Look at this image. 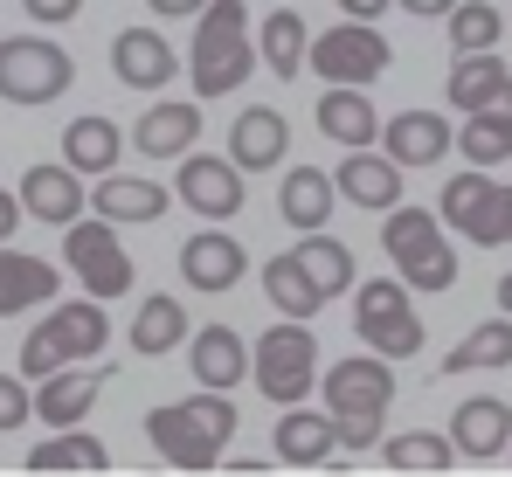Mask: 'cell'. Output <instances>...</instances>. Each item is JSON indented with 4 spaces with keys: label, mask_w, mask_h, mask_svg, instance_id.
<instances>
[{
    "label": "cell",
    "mask_w": 512,
    "mask_h": 477,
    "mask_svg": "<svg viewBox=\"0 0 512 477\" xmlns=\"http://www.w3.org/2000/svg\"><path fill=\"white\" fill-rule=\"evenodd\" d=\"M236 401L222 388H201L194 401H160L146 415V443L167 457V471H222V450L236 436Z\"/></svg>",
    "instance_id": "1"
},
{
    "label": "cell",
    "mask_w": 512,
    "mask_h": 477,
    "mask_svg": "<svg viewBox=\"0 0 512 477\" xmlns=\"http://www.w3.org/2000/svg\"><path fill=\"white\" fill-rule=\"evenodd\" d=\"M263 70L256 56V28L243 0H208L194 14V49H187V77H194V97H229Z\"/></svg>",
    "instance_id": "2"
},
{
    "label": "cell",
    "mask_w": 512,
    "mask_h": 477,
    "mask_svg": "<svg viewBox=\"0 0 512 477\" xmlns=\"http://www.w3.org/2000/svg\"><path fill=\"white\" fill-rule=\"evenodd\" d=\"M326 408L340 422V450H381L388 436V401H395V360L388 353H346L326 367Z\"/></svg>",
    "instance_id": "3"
},
{
    "label": "cell",
    "mask_w": 512,
    "mask_h": 477,
    "mask_svg": "<svg viewBox=\"0 0 512 477\" xmlns=\"http://www.w3.org/2000/svg\"><path fill=\"white\" fill-rule=\"evenodd\" d=\"M111 346V318L104 298H70V305H49V318L21 339V374L28 381H49L63 367H84Z\"/></svg>",
    "instance_id": "4"
},
{
    "label": "cell",
    "mask_w": 512,
    "mask_h": 477,
    "mask_svg": "<svg viewBox=\"0 0 512 477\" xmlns=\"http://www.w3.org/2000/svg\"><path fill=\"white\" fill-rule=\"evenodd\" d=\"M250 381L263 388V401H277V408H298V401L319 388V339L305 332V318H277V325L256 339Z\"/></svg>",
    "instance_id": "5"
},
{
    "label": "cell",
    "mask_w": 512,
    "mask_h": 477,
    "mask_svg": "<svg viewBox=\"0 0 512 477\" xmlns=\"http://www.w3.org/2000/svg\"><path fill=\"white\" fill-rule=\"evenodd\" d=\"M77 83V63L63 42L49 35H7L0 42V104H56L63 90Z\"/></svg>",
    "instance_id": "6"
},
{
    "label": "cell",
    "mask_w": 512,
    "mask_h": 477,
    "mask_svg": "<svg viewBox=\"0 0 512 477\" xmlns=\"http://www.w3.org/2000/svg\"><path fill=\"white\" fill-rule=\"evenodd\" d=\"M353 332H360V346H374V353H388V360H409V353L423 346L416 291L395 284V277L353 284Z\"/></svg>",
    "instance_id": "7"
},
{
    "label": "cell",
    "mask_w": 512,
    "mask_h": 477,
    "mask_svg": "<svg viewBox=\"0 0 512 477\" xmlns=\"http://www.w3.org/2000/svg\"><path fill=\"white\" fill-rule=\"evenodd\" d=\"M63 263L77 270V284H84L90 298H104V305L125 298L132 277H139L132 256H125V242H118V222H104V215H90V222L77 215V222L63 229Z\"/></svg>",
    "instance_id": "8"
},
{
    "label": "cell",
    "mask_w": 512,
    "mask_h": 477,
    "mask_svg": "<svg viewBox=\"0 0 512 477\" xmlns=\"http://www.w3.org/2000/svg\"><path fill=\"white\" fill-rule=\"evenodd\" d=\"M388 63H395V49H388V35L374 21L346 14L326 35H312V77H326V83H374V77H388Z\"/></svg>",
    "instance_id": "9"
},
{
    "label": "cell",
    "mask_w": 512,
    "mask_h": 477,
    "mask_svg": "<svg viewBox=\"0 0 512 477\" xmlns=\"http://www.w3.org/2000/svg\"><path fill=\"white\" fill-rule=\"evenodd\" d=\"M173 194H180L201 222H236L243 201H250L243 166H236L229 153H187V159H180V173H173Z\"/></svg>",
    "instance_id": "10"
},
{
    "label": "cell",
    "mask_w": 512,
    "mask_h": 477,
    "mask_svg": "<svg viewBox=\"0 0 512 477\" xmlns=\"http://www.w3.org/2000/svg\"><path fill=\"white\" fill-rule=\"evenodd\" d=\"M21 208H28L35 222H49V229H70L90 208V187H84V173H77L70 159H42V166L21 173Z\"/></svg>",
    "instance_id": "11"
},
{
    "label": "cell",
    "mask_w": 512,
    "mask_h": 477,
    "mask_svg": "<svg viewBox=\"0 0 512 477\" xmlns=\"http://www.w3.org/2000/svg\"><path fill=\"white\" fill-rule=\"evenodd\" d=\"M187 367H194L201 388L236 395V381H250V367H256V346L236 332V325H201V332L187 339Z\"/></svg>",
    "instance_id": "12"
},
{
    "label": "cell",
    "mask_w": 512,
    "mask_h": 477,
    "mask_svg": "<svg viewBox=\"0 0 512 477\" xmlns=\"http://www.w3.org/2000/svg\"><path fill=\"white\" fill-rule=\"evenodd\" d=\"M270 450H277V464H284V471L333 464V450H340V422H333V408H284V415H277Z\"/></svg>",
    "instance_id": "13"
},
{
    "label": "cell",
    "mask_w": 512,
    "mask_h": 477,
    "mask_svg": "<svg viewBox=\"0 0 512 477\" xmlns=\"http://www.w3.org/2000/svg\"><path fill=\"white\" fill-rule=\"evenodd\" d=\"M243 270H250V249L236 236H222V229H201V236L180 242V277H187V291H236L243 284Z\"/></svg>",
    "instance_id": "14"
},
{
    "label": "cell",
    "mask_w": 512,
    "mask_h": 477,
    "mask_svg": "<svg viewBox=\"0 0 512 477\" xmlns=\"http://www.w3.org/2000/svg\"><path fill=\"white\" fill-rule=\"evenodd\" d=\"M319 132L333 139V146H381V111H374V97H367V83H326V97H319Z\"/></svg>",
    "instance_id": "15"
},
{
    "label": "cell",
    "mask_w": 512,
    "mask_h": 477,
    "mask_svg": "<svg viewBox=\"0 0 512 477\" xmlns=\"http://www.w3.org/2000/svg\"><path fill=\"white\" fill-rule=\"evenodd\" d=\"M56 291H63V277H56L49 256H28V249L0 242V318L42 312V305H56Z\"/></svg>",
    "instance_id": "16"
},
{
    "label": "cell",
    "mask_w": 512,
    "mask_h": 477,
    "mask_svg": "<svg viewBox=\"0 0 512 477\" xmlns=\"http://www.w3.org/2000/svg\"><path fill=\"white\" fill-rule=\"evenodd\" d=\"M402 173H409L402 159L374 153V146H353V153L340 159V173H333V180H340V194L353 201V208H374V215H388V208L402 201V187H409Z\"/></svg>",
    "instance_id": "17"
},
{
    "label": "cell",
    "mask_w": 512,
    "mask_h": 477,
    "mask_svg": "<svg viewBox=\"0 0 512 477\" xmlns=\"http://www.w3.org/2000/svg\"><path fill=\"white\" fill-rule=\"evenodd\" d=\"M111 77L125 90H167L173 83V42L160 28H118L111 35Z\"/></svg>",
    "instance_id": "18"
},
{
    "label": "cell",
    "mask_w": 512,
    "mask_h": 477,
    "mask_svg": "<svg viewBox=\"0 0 512 477\" xmlns=\"http://www.w3.org/2000/svg\"><path fill=\"white\" fill-rule=\"evenodd\" d=\"M104 381H111V367H63V374H49V381H35V415L49 422V429H77L97 395H104Z\"/></svg>",
    "instance_id": "19"
},
{
    "label": "cell",
    "mask_w": 512,
    "mask_h": 477,
    "mask_svg": "<svg viewBox=\"0 0 512 477\" xmlns=\"http://www.w3.org/2000/svg\"><path fill=\"white\" fill-rule=\"evenodd\" d=\"M21 471L28 477H104L111 471V450L77 422V429H56L49 443H35V450L21 457Z\"/></svg>",
    "instance_id": "20"
},
{
    "label": "cell",
    "mask_w": 512,
    "mask_h": 477,
    "mask_svg": "<svg viewBox=\"0 0 512 477\" xmlns=\"http://www.w3.org/2000/svg\"><path fill=\"white\" fill-rule=\"evenodd\" d=\"M167 201L173 194L160 180H132V173H118V166L97 173V187H90V215H104V222H118V229H125V222H160Z\"/></svg>",
    "instance_id": "21"
},
{
    "label": "cell",
    "mask_w": 512,
    "mask_h": 477,
    "mask_svg": "<svg viewBox=\"0 0 512 477\" xmlns=\"http://www.w3.org/2000/svg\"><path fill=\"white\" fill-rule=\"evenodd\" d=\"M284 153H291V125H284V111L250 104V111L229 125V159H236L243 173H270V166H284Z\"/></svg>",
    "instance_id": "22"
},
{
    "label": "cell",
    "mask_w": 512,
    "mask_h": 477,
    "mask_svg": "<svg viewBox=\"0 0 512 477\" xmlns=\"http://www.w3.org/2000/svg\"><path fill=\"white\" fill-rule=\"evenodd\" d=\"M450 146H457V132H450V118H436V111H395V118L381 125V153L402 159V166H436Z\"/></svg>",
    "instance_id": "23"
},
{
    "label": "cell",
    "mask_w": 512,
    "mask_h": 477,
    "mask_svg": "<svg viewBox=\"0 0 512 477\" xmlns=\"http://www.w3.org/2000/svg\"><path fill=\"white\" fill-rule=\"evenodd\" d=\"M450 436H457V450L464 457H506L512 443V408L499 395H471L450 408Z\"/></svg>",
    "instance_id": "24"
},
{
    "label": "cell",
    "mask_w": 512,
    "mask_h": 477,
    "mask_svg": "<svg viewBox=\"0 0 512 477\" xmlns=\"http://www.w3.org/2000/svg\"><path fill=\"white\" fill-rule=\"evenodd\" d=\"M263 298L277 305V318H305V325L333 305V298L319 291V277L298 263V249H284V256H270V263H263Z\"/></svg>",
    "instance_id": "25"
},
{
    "label": "cell",
    "mask_w": 512,
    "mask_h": 477,
    "mask_svg": "<svg viewBox=\"0 0 512 477\" xmlns=\"http://www.w3.org/2000/svg\"><path fill=\"white\" fill-rule=\"evenodd\" d=\"M333 194H340V180H333L326 166H291V173L277 180V215H284L298 236H305V229H326Z\"/></svg>",
    "instance_id": "26"
},
{
    "label": "cell",
    "mask_w": 512,
    "mask_h": 477,
    "mask_svg": "<svg viewBox=\"0 0 512 477\" xmlns=\"http://www.w3.org/2000/svg\"><path fill=\"white\" fill-rule=\"evenodd\" d=\"M256 56H263V70L270 77H305L312 70V28H305V14H291V7H277V14H263V28H256Z\"/></svg>",
    "instance_id": "27"
},
{
    "label": "cell",
    "mask_w": 512,
    "mask_h": 477,
    "mask_svg": "<svg viewBox=\"0 0 512 477\" xmlns=\"http://www.w3.org/2000/svg\"><path fill=\"white\" fill-rule=\"evenodd\" d=\"M201 139V104H153L139 125H132V146L146 159H187Z\"/></svg>",
    "instance_id": "28"
},
{
    "label": "cell",
    "mask_w": 512,
    "mask_h": 477,
    "mask_svg": "<svg viewBox=\"0 0 512 477\" xmlns=\"http://www.w3.org/2000/svg\"><path fill=\"white\" fill-rule=\"evenodd\" d=\"M464 450L457 436H436V429H402V436H381V464L395 477H450Z\"/></svg>",
    "instance_id": "29"
},
{
    "label": "cell",
    "mask_w": 512,
    "mask_h": 477,
    "mask_svg": "<svg viewBox=\"0 0 512 477\" xmlns=\"http://www.w3.org/2000/svg\"><path fill=\"white\" fill-rule=\"evenodd\" d=\"M457 153H464V166H499V159H512V83H506V97H492L485 111H464Z\"/></svg>",
    "instance_id": "30"
},
{
    "label": "cell",
    "mask_w": 512,
    "mask_h": 477,
    "mask_svg": "<svg viewBox=\"0 0 512 477\" xmlns=\"http://www.w3.org/2000/svg\"><path fill=\"white\" fill-rule=\"evenodd\" d=\"M443 215H429V208H409V201H395L388 208V222H381V249L395 256V270H409V263H423L429 249H443Z\"/></svg>",
    "instance_id": "31"
},
{
    "label": "cell",
    "mask_w": 512,
    "mask_h": 477,
    "mask_svg": "<svg viewBox=\"0 0 512 477\" xmlns=\"http://www.w3.org/2000/svg\"><path fill=\"white\" fill-rule=\"evenodd\" d=\"M187 339H194V325H187V305H180L173 291L139 298V312H132V346H139L146 360H160V353L187 346Z\"/></svg>",
    "instance_id": "32"
},
{
    "label": "cell",
    "mask_w": 512,
    "mask_h": 477,
    "mask_svg": "<svg viewBox=\"0 0 512 477\" xmlns=\"http://www.w3.org/2000/svg\"><path fill=\"white\" fill-rule=\"evenodd\" d=\"M512 70L492 56V49H471V56H457V70L443 77V97L457 104V111H485L492 97H506Z\"/></svg>",
    "instance_id": "33"
},
{
    "label": "cell",
    "mask_w": 512,
    "mask_h": 477,
    "mask_svg": "<svg viewBox=\"0 0 512 477\" xmlns=\"http://www.w3.org/2000/svg\"><path fill=\"white\" fill-rule=\"evenodd\" d=\"M485 367H512V312L471 325L464 346L443 353V381H450V374H485Z\"/></svg>",
    "instance_id": "34"
},
{
    "label": "cell",
    "mask_w": 512,
    "mask_h": 477,
    "mask_svg": "<svg viewBox=\"0 0 512 477\" xmlns=\"http://www.w3.org/2000/svg\"><path fill=\"white\" fill-rule=\"evenodd\" d=\"M118 153H125V139H118V125L111 118H77V125H63V159L84 173V180H97V173H111L118 166Z\"/></svg>",
    "instance_id": "35"
},
{
    "label": "cell",
    "mask_w": 512,
    "mask_h": 477,
    "mask_svg": "<svg viewBox=\"0 0 512 477\" xmlns=\"http://www.w3.org/2000/svg\"><path fill=\"white\" fill-rule=\"evenodd\" d=\"M298 263L319 277V291H326V298L353 291V249H346L340 236H326V229H305V236H298Z\"/></svg>",
    "instance_id": "36"
},
{
    "label": "cell",
    "mask_w": 512,
    "mask_h": 477,
    "mask_svg": "<svg viewBox=\"0 0 512 477\" xmlns=\"http://www.w3.org/2000/svg\"><path fill=\"white\" fill-rule=\"evenodd\" d=\"M492 187H499V180H485V166H464L457 180H443L436 215H443L457 236H471V229H478V215H485V201H492Z\"/></svg>",
    "instance_id": "37"
},
{
    "label": "cell",
    "mask_w": 512,
    "mask_h": 477,
    "mask_svg": "<svg viewBox=\"0 0 512 477\" xmlns=\"http://www.w3.org/2000/svg\"><path fill=\"white\" fill-rule=\"evenodd\" d=\"M499 35H506V14H499L492 0H457V7H450V49H457V56L499 49Z\"/></svg>",
    "instance_id": "38"
},
{
    "label": "cell",
    "mask_w": 512,
    "mask_h": 477,
    "mask_svg": "<svg viewBox=\"0 0 512 477\" xmlns=\"http://www.w3.org/2000/svg\"><path fill=\"white\" fill-rule=\"evenodd\" d=\"M402 284H409V291H450V284H457V249H450V242H443V249H429L423 263H409V270H402Z\"/></svg>",
    "instance_id": "39"
},
{
    "label": "cell",
    "mask_w": 512,
    "mask_h": 477,
    "mask_svg": "<svg viewBox=\"0 0 512 477\" xmlns=\"http://www.w3.org/2000/svg\"><path fill=\"white\" fill-rule=\"evenodd\" d=\"M471 242H478V249H499V242H512V187H492V201H485V215H478Z\"/></svg>",
    "instance_id": "40"
},
{
    "label": "cell",
    "mask_w": 512,
    "mask_h": 477,
    "mask_svg": "<svg viewBox=\"0 0 512 477\" xmlns=\"http://www.w3.org/2000/svg\"><path fill=\"white\" fill-rule=\"evenodd\" d=\"M35 415V395H28V374H0V436L21 429Z\"/></svg>",
    "instance_id": "41"
},
{
    "label": "cell",
    "mask_w": 512,
    "mask_h": 477,
    "mask_svg": "<svg viewBox=\"0 0 512 477\" xmlns=\"http://www.w3.org/2000/svg\"><path fill=\"white\" fill-rule=\"evenodd\" d=\"M21 14H35L42 28H63V21L84 14V0H21Z\"/></svg>",
    "instance_id": "42"
},
{
    "label": "cell",
    "mask_w": 512,
    "mask_h": 477,
    "mask_svg": "<svg viewBox=\"0 0 512 477\" xmlns=\"http://www.w3.org/2000/svg\"><path fill=\"white\" fill-rule=\"evenodd\" d=\"M21 215H28V208H21V194H7V187H0V242L21 229Z\"/></svg>",
    "instance_id": "43"
},
{
    "label": "cell",
    "mask_w": 512,
    "mask_h": 477,
    "mask_svg": "<svg viewBox=\"0 0 512 477\" xmlns=\"http://www.w3.org/2000/svg\"><path fill=\"white\" fill-rule=\"evenodd\" d=\"M457 0H402V14H423V21H450Z\"/></svg>",
    "instance_id": "44"
},
{
    "label": "cell",
    "mask_w": 512,
    "mask_h": 477,
    "mask_svg": "<svg viewBox=\"0 0 512 477\" xmlns=\"http://www.w3.org/2000/svg\"><path fill=\"white\" fill-rule=\"evenodd\" d=\"M395 0H340V14H353V21H374V14H388Z\"/></svg>",
    "instance_id": "45"
},
{
    "label": "cell",
    "mask_w": 512,
    "mask_h": 477,
    "mask_svg": "<svg viewBox=\"0 0 512 477\" xmlns=\"http://www.w3.org/2000/svg\"><path fill=\"white\" fill-rule=\"evenodd\" d=\"M229 471H236V477H263V471H284V464H263V457H229Z\"/></svg>",
    "instance_id": "46"
},
{
    "label": "cell",
    "mask_w": 512,
    "mask_h": 477,
    "mask_svg": "<svg viewBox=\"0 0 512 477\" xmlns=\"http://www.w3.org/2000/svg\"><path fill=\"white\" fill-rule=\"evenodd\" d=\"M146 7H153V14H201L208 0H146Z\"/></svg>",
    "instance_id": "47"
},
{
    "label": "cell",
    "mask_w": 512,
    "mask_h": 477,
    "mask_svg": "<svg viewBox=\"0 0 512 477\" xmlns=\"http://www.w3.org/2000/svg\"><path fill=\"white\" fill-rule=\"evenodd\" d=\"M499 312H512V270L499 277Z\"/></svg>",
    "instance_id": "48"
},
{
    "label": "cell",
    "mask_w": 512,
    "mask_h": 477,
    "mask_svg": "<svg viewBox=\"0 0 512 477\" xmlns=\"http://www.w3.org/2000/svg\"><path fill=\"white\" fill-rule=\"evenodd\" d=\"M506 464H512V443H506Z\"/></svg>",
    "instance_id": "49"
}]
</instances>
